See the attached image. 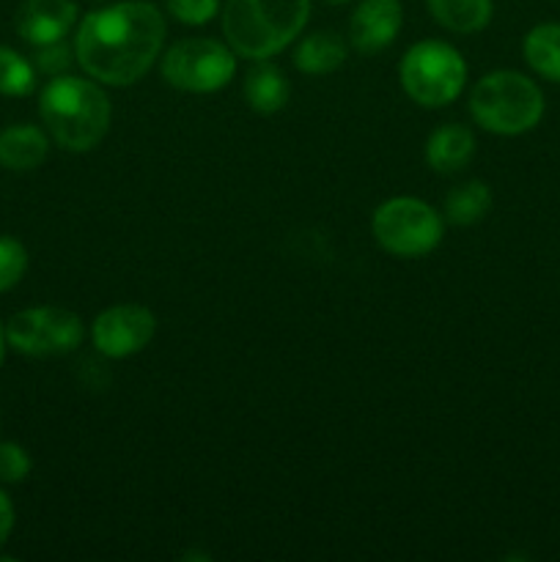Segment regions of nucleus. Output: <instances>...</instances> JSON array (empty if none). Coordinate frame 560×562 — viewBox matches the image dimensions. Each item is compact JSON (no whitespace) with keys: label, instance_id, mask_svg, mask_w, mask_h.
Wrapping results in <instances>:
<instances>
[{"label":"nucleus","instance_id":"nucleus-1","mask_svg":"<svg viewBox=\"0 0 560 562\" xmlns=\"http://www.w3.org/2000/svg\"><path fill=\"white\" fill-rule=\"evenodd\" d=\"M163 42L165 20L157 5L126 0L82 16L75 58L104 86H132L152 69Z\"/></svg>","mask_w":560,"mask_h":562},{"label":"nucleus","instance_id":"nucleus-2","mask_svg":"<svg viewBox=\"0 0 560 562\" xmlns=\"http://www.w3.org/2000/svg\"><path fill=\"white\" fill-rule=\"evenodd\" d=\"M42 121L66 151H91L102 143L110 126V99L97 82L82 77H55L42 91Z\"/></svg>","mask_w":560,"mask_h":562},{"label":"nucleus","instance_id":"nucleus-3","mask_svg":"<svg viewBox=\"0 0 560 562\" xmlns=\"http://www.w3.org/2000/svg\"><path fill=\"white\" fill-rule=\"evenodd\" d=\"M311 16V0H228L223 33L242 58L264 60L289 47Z\"/></svg>","mask_w":560,"mask_h":562},{"label":"nucleus","instance_id":"nucleus-4","mask_svg":"<svg viewBox=\"0 0 560 562\" xmlns=\"http://www.w3.org/2000/svg\"><path fill=\"white\" fill-rule=\"evenodd\" d=\"M470 115L494 135H525L544 115V93L519 71H492L470 93Z\"/></svg>","mask_w":560,"mask_h":562},{"label":"nucleus","instance_id":"nucleus-5","mask_svg":"<svg viewBox=\"0 0 560 562\" xmlns=\"http://www.w3.org/2000/svg\"><path fill=\"white\" fill-rule=\"evenodd\" d=\"M399 75L412 102L423 108H445L464 88L467 64L450 44L421 42L406 49Z\"/></svg>","mask_w":560,"mask_h":562},{"label":"nucleus","instance_id":"nucleus-6","mask_svg":"<svg viewBox=\"0 0 560 562\" xmlns=\"http://www.w3.org/2000/svg\"><path fill=\"white\" fill-rule=\"evenodd\" d=\"M373 236L390 256L421 258L443 241V220L417 198H393L373 212Z\"/></svg>","mask_w":560,"mask_h":562},{"label":"nucleus","instance_id":"nucleus-7","mask_svg":"<svg viewBox=\"0 0 560 562\" xmlns=\"http://www.w3.org/2000/svg\"><path fill=\"white\" fill-rule=\"evenodd\" d=\"M234 69V53L214 38H184L173 44L163 58L165 82L192 93L220 91L228 86Z\"/></svg>","mask_w":560,"mask_h":562},{"label":"nucleus","instance_id":"nucleus-8","mask_svg":"<svg viewBox=\"0 0 560 562\" xmlns=\"http://www.w3.org/2000/svg\"><path fill=\"white\" fill-rule=\"evenodd\" d=\"M5 340L27 357L69 355L82 340V322L66 307H31L11 316Z\"/></svg>","mask_w":560,"mask_h":562},{"label":"nucleus","instance_id":"nucleus-9","mask_svg":"<svg viewBox=\"0 0 560 562\" xmlns=\"http://www.w3.org/2000/svg\"><path fill=\"white\" fill-rule=\"evenodd\" d=\"M154 329H157V322H154V313L148 307L115 305L99 313L91 335L97 351L121 360V357H132L146 349L148 340L154 338Z\"/></svg>","mask_w":560,"mask_h":562},{"label":"nucleus","instance_id":"nucleus-10","mask_svg":"<svg viewBox=\"0 0 560 562\" xmlns=\"http://www.w3.org/2000/svg\"><path fill=\"white\" fill-rule=\"evenodd\" d=\"M401 22H404V9L399 0H362L351 14V44L362 55L379 53L393 44L401 31Z\"/></svg>","mask_w":560,"mask_h":562},{"label":"nucleus","instance_id":"nucleus-11","mask_svg":"<svg viewBox=\"0 0 560 562\" xmlns=\"http://www.w3.org/2000/svg\"><path fill=\"white\" fill-rule=\"evenodd\" d=\"M77 22V5L71 0H25L16 11V33L33 47L64 42Z\"/></svg>","mask_w":560,"mask_h":562},{"label":"nucleus","instance_id":"nucleus-12","mask_svg":"<svg viewBox=\"0 0 560 562\" xmlns=\"http://www.w3.org/2000/svg\"><path fill=\"white\" fill-rule=\"evenodd\" d=\"M475 154V137L467 126L445 124L434 130L426 140V162L437 173H456L467 168Z\"/></svg>","mask_w":560,"mask_h":562},{"label":"nucleus","instance_id":"nucleus-13","mask_svg":"<svg viewBox=\"0 0 560 562\" xmlns=\"http://www.w3.org/2000/svg\"><path fill=\"white\" fill-rule=\"evenodd\" d=\"M49 143L38 126H9L0 132V165L5 170H33L47 159Z\"/></svg>","mask_w":560,"mask_h":562},{"label":"nucleus","instance_id":"nucleus-14","mask_svg":"<svg viewBox=\"0 0 560 562\" xmlns=\"http://www.w3.org/2000/svg\"><path fill=\"white\" fill-rule=\"evenodd\" d=\"M245 99L256 113H278L289 102V80H285L283 71L269 64L253 66L245 77Z\"/></svg>","mask_w":560,"mask_h":562},{"label":"nucleus","instance_id":"nucleus-15","mask_svg":"<svg viewBox=\"0 0 560 562\" xmlns=\"http://www.w3.org/2000/svg\"><path fill=\"white\" fill-rule=\"evenodd\" d=\"M346 60V44L335 31H316L294 53V66L305 75H329Z\"/></svg>","mask_w":560,"mask_h":562},{"label":"nucleus","instance_id":"nucleus-16","mask_svg":"<svg viewBox=\"0 0 560 562\" xmlns=\"http://www.w3.org/2000/svg\"><path fill=\"white\" fill-rule=\"evenodd\" d=\"M428 14L453 33H478L492 20V0H426Z\"/></svg>","mask_w":560,"mask_h":562},{"label":"nucleus","instance_id":"nucleus-17","mask_svg":"<svg viewBox=\"0 0 560 562\" xmlns=\"http://www.w3.org/2000/svg\"><path fill=\"white\" fill-rule=\"evenodd\" d=\"M527 66L544 80L560 82V22H544L525 36L522 44Z\"/></svg>","mask_w":560,"mask_h":562},{"label":"nucleus","instance_id":"nucleus-18","mask_svg":"<svg viewBox=\"0 0 560 562\" xmlns=\"http://www.w3.org/2000/svg\"><path fill=\"white\" fill-rule=\"evenodd\" d=\"M489 209H492V190L483 181H467L445 198V217L461 228L481 223Z\"/></svg>","mask_w":560,"mask_h":562},{"label":"nucleus","instance_id":"nucleus-19","mask_svg":"<svg viewBox=\"0 0 560 562\" xmlns=\"http://www.w3.org/2000/svg\"><path fill=\"white\" fill-rule=\"evenodd\" d=\"M36 88V71L9 47H0V93L3 97H27Z\"/></svg>","mask_w":560,"mask_h":562},{"label":"nucleus","instance_id":"nucleus-20","mask_svg":"<svg viewBox=\"0 0 560 562\" xmlns=\"http://www.w3.org/2000/svg\"><path fill=\"white\" fill-rule=\"evenodd\" d=\"M27 269V250L22 241L0 236V294L14 289Z\"/></svg>","mask_w":560,"mask_h":562},{"label":"nucleus","instance_id":"nucleus-21","mask_svg":"<svg viewBox=\"0 0 560 562\" xmlns=\"http://www.w3.org/2000/svg\"><path fill=\"white\" fill-rule=\"evenodd\" d=\"M220 0H168V11L184 25H206L217 14Z\"/></svg>","mask_w":560,"mask_h":562},{"label":"nucleus","instance_id":"nucleus-22","mask_svg":"<svg viewBox=\"0 0 560 562\" xmlns=\"http://www.w3.org/2000/svg\"><path fill=\"white\" fill-rule=\"evenodd\" d=\"M31 472V459L25 450L14 442H0V481L20 483Z\"/></svg>","mask_w":560,"mask_h":562},{"label":"nucleus","instance_id":"nucleus-23","mask_svg":"<svg viewBox=\"0 0 560 562\" xmlns=\"http://www.w3.org/2000/svg\"><path fill=\"white\" fill-rule=\"evenodd\" d=\"M36 66L47 75L58 77L60 71H66L71 66V47H66L64 42L44 44L36 49Z\"/></svg>","mask_w":560,"mask_h":562},{"label":"nucleus","instance_id":"nucleus-24","mask_svg":"<svg viewBox=\"0 0 560 562\" xmlns=\"http://www.w3.org/2000/svg\"><path fill=\"white\" fill-rule=\"evenodd\" d=\"M11 530H14V505H11V499L0 492V547L9 541Z\"/></svg>","mask_w":560,"mask_h":562},{"label":"nucleus","instance_id":"nucleus-25","mask_svg":"<svg viewBox=\"0 0 560 562\" xmlns=\"http://www.w3.org/2000/svg\"><path fill=\"white\" fill-rule=\"evenodd\" d=\"M3 351H5V333L3 327H0V362H3Z\"/></svg>","mask_w":560,"mask_h":562},{"label":"nucleus","instance_id":"nucleus-26","mask_svg":"<svg viewBox=\"0 0 560 562\" xmlns=\"http://www.w3.org/2000/svg\"><path fill=\"white\" fill-rule=\"evenodd\" d=\"M329 5H344V3H349V0H327Z\"/></svg>","mask_w":560,"mask_h":562}]
</instances>
